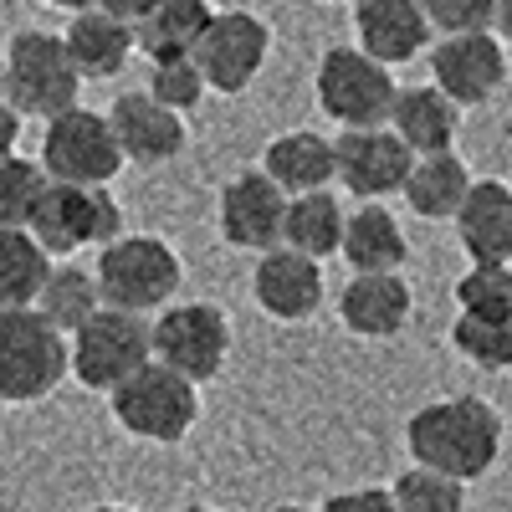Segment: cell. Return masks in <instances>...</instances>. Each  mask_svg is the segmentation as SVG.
<instances>
[{
  "label": "cell",
  "mask_w": 512,
  "mask_h": 512,
  "mask_svg": "<svg viewBox=\"0 0 512 512\" xmlns=\"http://www.w3.org/2000/svg\"><path fill=\"white\" fill-rule=\"evenodd\" d=\"M405 446H410L415 466H431L441 477L472 482V477L492 472V461L502 451V415L477 395L431 400L410 415Z\"/></svg>",
  "instance_id": "obj_1"
},
{
  "label": "cell",
  "mask_w": 512,
  "mask_h": 512,
  "mask_svg": "<svg viewBox=\"0 0 512 512\" xmlns=\"http://www.w3.org/2000/svg\"><path fill=\"white\" fill-rule=\"evenodd\" d=\"M93 282H98L103 308L159 313V308H169V297L180 292L185 267H180L175 246H164L154 236H113V241H103Z\"/></svg>",
  "instance_id": "obj_2"
},
{
  "label": "cell",
  "mask_w": 512,
  "mask_h": 512,
  "mask_svg": "<svg viewBox=\"0 0 512 512\" xmlns=\"http://www.w3.org/2000/svg\"><path fill=\"white\" fill-rule=\"evenodd\" d=\"M67 379V333H57L36 308H0V400H47Z\"/></svg>",
  "instance_id": "obj_3"
},
{
  "label": "cell",
  "mask_w": 512,
  "mask_h": 512,
  "mask_svg": "<svg viewBox=\"0 0 512 512\" xmlns=\"http://www.w3.org/2000/svg\"><path fill=\"white\" fill-rule=\"evenodd\" d=\"M82 77L52 31H16L6 47V98L21 118H57L77 108Z\"/></svg>",
  "instance_id": "obj_4"
},
{
  "label": "cell",
  "mask_w": 512,
  "mask_h": 512,
  "mask_svg": "<svg viewBox=\"0 0 512 512\" xmlns=\"http://www.w3.org/2000/svg\"><path fill=\"white\" fill-rule=\"evenodd\" d=\"M200 384H190L185 374L164 369L159 359H149L144 369H134L123 384L108 390V405H113V420L123 425L128 436L139 441H180L195 415H200Z\"/></svg>",
  "instance_id": "obj_5"
},
{
  "label": "cell",
  "mask_w": 512,
  "mask_h": 512,
  "mask_svg": "<svg viewBox=\"0 0 512 512\" xmlns=\"http://www.w3.org/2000/svg\"><path fill=\"white\" fill-rule=\"evenodd\" d=\"M31 241L47 256H72L82 246H103L113 236H123V210L103 185H62L47 180L36 195V210L26 221Z\"/></svg>",
  "instance_id": "obj_6"
},
{
  "label": "cell",
  "mask_w": 512,
  "mask_h": 512,
  "mask_svg": "<svg viewBox=\"0 0 512 512\" xmlns=\"http://www.w3.org/2000/svg\"><path fill=\"white\" fill-rule=\"evenodd\" d=\"M149 354V323L144 313L98 308L67 333V369L88 384V390H113L134 369H144Z\"/></svg>",
  "instance_id": "obj_7"
},
{
  "label": "cell",
  "mask_w": 512,
  "mask_h": 512,
  "mask_svg": "<svg viewBox=\"0 0 512 512\" xmlns=\"http://www.w3.org/2000/svg\"><path fill=\"white\" fill-rule=\"evenodd\" d=\"M36 164L47 180H62V185H108L123 169V149L108 128V113L67 108V113L47 118Z\"/></svg>",
  "instance_id": "obj_8"
},
{
  "label": "cell",
  "mask_w": 512,
  "mask_h": 512,
  "mask_svg": "<svg viewBox=\"0 0 512 512\" xmlns=\"http://www.w3.org/2000/svg\"><path fill=\"white\" fill-rule=\"evenodd\" d=\"M395 77L359 47H328L318 62V108L344 128H384L395 103Z\"/></svg>",
  "instance_id": "obj_9"
},
{
  "label": "cell",
  "mask_w": 512,
  "mask_h": 512,
  "mask_svg": "<svg viewBox=\"0 0 512 512\" xmlns=\"http://www.w3.org/2000/svg\"><path fill=\"white\" fill-rule=\"evenodd\" d=\"M149 354L185 374L190 384H205L226 369L231 354V323L216 303H180V308H164L149 323Z\"/></svg>",
  "instance_id": "obj_10"
},
{
  "label": "cell",
  "mask_w": 512,
  "mask_h": 512,
  "mask_svg": "<svg viewBox=\"0 0 512 512\" xmlns=\"http://www.w3.org/2000/svg\"><path fill=\"white\" fill-rule=\"evenodd\" d=\"M267 52H272V31L262 16H251V11H216L205 21L200 41H195V67L205 77V88H216V93H246L256 72L267 67Z\"/></svg>",
  "instance_id": "obj_11"
},
{
  "label": "cell",
  "mask_w": 512,
  "mask_h": 512,
  "mask_svg": "<svg viewBox=\"0 0 512 512\" xmlns=\"http://www.w3.org/2000/svg\"><path fill=\"white\" fill-rule=\"evenodd\" d=\"M431 88H441L456 108H477L502 93L507 82V52L492 31H461L441 36V47L431 52Z\"/></svg>",
  "instance_id": "obj_12"
},
{
  "label": "cell",
  "mask_w": 512,
  "mask_h": 512,
  "mask_svg": "<svg viewBox=\"0 0 512 512\" xmlns=\"http://www.w3.org/2000/svg\"><path fill=\"white\" fill-rule=\"evenodd\" d=\"M410 164H415V154L390 128H344V139H333V180L354 190L359 200L400 195Z\"/></svg>",
  "instance_id": "obj_13"
},
{
  "label": "cell",
  "mask_w": 512,
  "mask_h": 512,
  "mask_svg": "<svg viewBox=\"0 0 512 512\" xmlns=\"http://www.w3.org/2000/svg\"><path fill=\"white\" fill-rule=\"evenodd\" d=\"M282 216H287V195L262 169H246L221 190V236L241 251L282 246Z\"/></svg>",
  "instance_id": "obj_14"
},
{
  "label": "cell",
  "mask_w": 512,
  "mask_h": 512,
  "mask_svg": "<svg viewBox=\"0 0 512 512\" xmlns=\"http://www.w3.org/2000/svg\"><path fill=\"white\" fill-rule=\"evenodd\" d=\"M251 292L277 323H303L323 308V272H318L313 256L292 251V246H272V251H262V262H256Z\"/></svg>",
  "instance_id": "obj_15"
},
{
  "label": "cell",
  "mask_w": 512,
  "mask_h": 512,
  "mask_svg": "<svg viewBox=\"0 0 512 512\" xmlns=\"http://www.w3.org/2000/svg\"><path fill=\"white\" fill-rule=\"evenodd\" d=\"M354 31L359 52L384 67L420 57L431 41V21H425L420 0H354Z\"/></svg>",
  "instance_id": "obj_16"
},
{
  "label": "cell",
  "mask_w": 512,
  "mask_h": 512,
  "mask_svg": "<svg viewBox=\"0 0 512 512\" xmlns=\"http://www.w3.org/2000/svg\"><path fill=\"white\" fill-rule=\"evenodd\" d=\"M108 128H113L123 159H134V164H164V159H175L185 149L180 113L154 103L149 93H123L108 108Z\"/></svg>",
  "instance_id": "obj_17"
},
{
  "label": "cell",
  "mask_w": 512,
  "mask_h": 512,
  "mask_svg": "<svg viewBox=\"0 0 512 512\" xmlns=\"http://www.w3.org/2000/svg\"><path fill=\"white\" fill-rule=\"evenodd\" d=\"M338 318L359 338H395L410 323V282L400 272H354L338 292Z\"/></svg>",
  "instance_id": "obj_18"
},
{
  "label": "cell",
  "mask_w": 512,
  "mask_h": 512,
  "mask_svg": "<svg viewBox=\"0 0 512 512\" xmlns=\"http://www.w3.org/2000/svg\"><path fill=\"white\" fill-rule=\"evenodd\" d=\"M451 221L472 262H512V185L472 180Z\"/></svg>",
  "instance_id": "obj_19"
},
{
  "label": "cell",
  "mask_w": 512,
  "mask_h": 512,
  "mask_svg": "<svg viewBox=\"0 0 512 512\" xmlns=\"http://www.w3.org/2000/svg\"><path fill=\"white\" fill-rule=\"evenodd\" d=\"M62 47H67L77 77H118L128 52H134V26L88 6V11H72V21L62 31Z\"/></svg>",
  "instance_id": "obj_20"
},
{
  "label": "cell",
  "mask_w": 512,
  "mask_h": 512,
  "mask_svg": "<svg viewBox=\"0 0 512 512\" xmlns=\"http://www.w3.org/2000/svg\"><path fill=\"white\" fill-rule=\"evenodd\" d=\"M456 103L441 88H400L390 103V134L420 159V154H446L456 139Z\"/></svg>",
  "instance_id": "obj_21"
},
{
  "label": "cell",
  "mask_w": 512,
  "mask_h": 512,
  "mask_svg": "<svg viewBox=\"0 0 512 512\" xmlns=\"http://www.w3.org/2000/svg\"><path fill=\"white\" fill-rule=\"evenodd\" d=\"M338 251H344V262L354 272H400L410 262V241H405L400 221L379 200H364L354 216H344Z\"/></svg>",
  "instance_id": "obj_22"
},
{
  "label": "cell",
  "mask_w": 512,
  "mask_h": 512,
  "mask_svg": "<svg viewBox=\"0 0 512 512\" xmlns=\"http://www.w3.org/2000/svg\"><path fill=\"white\" fill-rule=\"evenodd\" d=\"M262 175L282 190V195H308V190H328L333 185V139L313 134V128H292L267 144Z\"/></svg>",
  "instance_id": "obj_23"
},
{
  "label": "cell",
  "mask_w": 512,
  "mask_h": 512,
  "mask_svg": "<svg viewBox=\"0 0 512 512\" xmlns=\"http://www.w3.org/2000/svg\"><path fill=\"white\" fill-rule=\"evenodd\" d=\"M210 16H216L210 0H154V6L134 21V47L149 52V62L190 57Z\"/></svg>",
  "instance_id": "obj_24"
},
{
  "label": "cell",
  "mask_w": 512,
  "mask_h": 512,
  "mask_svg": "<svg viewBox=\"0 0 512 512\" xmlns=\"http://www.w3.org/2000/svg\"><path fill=\"white\" fill-rule=\"evenodd\" d=\"M466 190H472V169H466L451 149L446 154H420L410 164V175L400 185V195L410 200L415 216L425 221H451L456 205L466 200Z\"/></svg>",
  "instance_id": "obj_25"
},
{
  "label": "cell",
  "mask_w": 512,
  "mask_h": 512,
  "mask_svg": "<svg viewBox=\"0 0 512 512\" xmlns=\"http://www.w3.org/2000/svg\"><path fill=\"white\" fill-rule=\"evenodd\" d=\"M338 236H344V205L333 200V190H308V195H287V216H282V246L313 256L338 251Z\"/></svg>",
  "instance_id": "obj_26"
},
{
  "label": "cell",
  "mask_w": 512,
  "mask_h": 512,
  "mask_svg": "<svg viewBox=\"0 0 512 512\" xmlns=\"http://www.w3.org/2000/svg\"><path fill=\"white\" fill-rule=\"evenodd\" d=\"M52 256L31 241V231H0V308H31Z\"/></svg>",
  "instance_id": "obj_27"
},
{
  "label": "cell",
  "mask_w": 512,
  "mask_h": 512,
  "mask_svg": "<svg viewBox=\"0 0 512 512\" xmlns=\"http://www.w3.org/2000/svg\"><path fill=\"white\" fill-rule=\"evenodd\" d=\"M31 308H36L41 318H47L57 333H72L88 313H98V308H103V297H98L93 272H82V267H52Z\"/></svg>",
  "instance_id": "obj_28"
},
{
  "label": "cell",
  "mask_w": 512,
  "mask_h": 512,
  "mask_svg": "<svg viewBox=\"0 0 512 512\" xmlns=\"http://www.w3.org/2000/svg\"><path fill=\"white\" fill-rule=\"evenodd\" d=\"M461 318H487V323H512V267L507 262H472L456 282Z\"/></svg>",
  "instance_id": "obj_29"
},
{
  "label": "cell",
  "mask_w": 512,
  "mask_h": 512,
  "mask_svg": "<svg viewBox=\"0 0 512 512\" xmlns=\"http://www.w3.org/2000/svg\"><path fill=\"white\" fill-rule=\"evenodd\" d=\"M390 497L395 512H466V482L441 477L431 466H410L405 477H395Z\"/></svg>",
  "instance_id": "obj_30"
},
{
  "label": "cell",
  "mask_w": 512,
  "mask_h": 512,
  "mask_svg": "<svg viewBox=\"0 0 512 512\" xmlns=\"http://www.w3.org/2000/svg\"><path fill=\"white\" fill-rule=\"evenodd\" d=\"M41 185H47V175H41L36 159H21V154L0 159V231H26Z\"/></svg>",
  "instance_id": "obj_31"
},
{
  "label": "cell",
  "mask_w": 512,
  "mask_h": 512,
  "mask_svg": "<svg viewBox=\"0 0 512 512\" xmlns=\"http://www.w3.org/2000/svg\"><path fill=\"white\" fill-rule=\"evenodd\" d=\"M451 344L466 354L477 369H512V323H487V318H456L451 323Z\"/></svg>",
  "instance_id": "obj_32"
},
{
  "label": "cell",
  "mask_w": 512,
  "mask_h": 512,
  "mask_svg": "<svg viewBox=\"0 0 512 512\" xmlns=\"http://www.w3.org/2000/svg\"><path fill=\"white\" fill-rule=\"evenodd\" d=\"M144 93H149L154 103H164V108L185 113V108H195V103L205 98V77H200L195 57H164V62H154Z\"/></svg>",
  "instance_id": "obj_33"
},
{
  "label": "cell",
  "mask_w": 512,
  "mask_h": 512,
  "mask_svg": "<svg viewBox=\"0 0 512 512\" xmlns=\"http://www.w3.org/2000/svg\"><path fill=\"white\" fill-rule=\"evenodd\" d=\"M425 21L441 36H461V31H492V0H420Z\"/></svg>",
  "instance_id": "obj_34"
},
{
  "label": "cell",
  "mask_w": 512,
  "mask_h": 512,
  "mask_svg": "<svg viewBox=\"0 0 512 512\" xmlns=\"http://www.w3.org/2000/svg\"><path fill=\"white\" fill-rule=\"evenodd\" d=\"M323 512H395V497L384 487H354V492H333Z\"/></svg>",
  "instance_id": "obj_35"
},
{
  "label": "cell",
  "mask_w": 512,
  "mask_h": 512,
  "mask_svg": "<svg viewBox=\"0 0 512 512\" xmlns=\"http://www.w3.org/2000/svg\"><path fill=\"white\" fill-rule=\"evenodd\" d=\"M16 139H21V113L0 98V159L6 154H16Z\"/></svg>",
  "instance_id": "obj_36"
},
{
  "label": "cell",
  "mask_w": 512,
  "mask_h": 512,
  "mask_svg": "<svg viewBox=\"0 0 512 512\" xmlns=\"http://www.w3.org/2000/svg\"><path fill=\"white\" fill-rule=\"evenodd\" d=\"M93 6L98 11H108V16H118V21H128V26H134L149 6H154V0H93Z\"/></svg>",
  "instance_id": "obj_37"
},
{
  "label": "cell",
  "mask_w": 512,
  "mask_h": 512,
  "mask_svg": "<svg viewBox=\"0 0 512 512\" xmlns=\"http://www.w3.org/2000/svg\"><path fill=\"white\" fill-rule=\"evenodd\" d=\"M492 26L512 41V0H492Z\"/></svg>",
  "instance_id": "obj_38"
},
{
  "label": "cell",
  "mask_w": 512,
  "mask_h": 512,
  "mask_svg": "<svg viewBox=\"0 0 512 512\" xmlns=\"http://www.w3.org/2000/svg\"><path fill=\"white\" fill-rule=\"evenodd\" d=\"M47 6H57V11H88L93 0H47Z\"/></svg>",
  "instance_id": "obj_39"
},
{
  "label": "cell",
  "mask_w": 512,
  "mask_h": 512,
  "mask_svg": "<svg viewBox=\"0 0 512 512\" xmlns=\"http://www.w3.org/2000/svg\"><path fill=\"white\" fill-rule=\"evenodd\" d=\"M272 512H313V507H297V502H287V507H272Z\"/></svg>",
  "instance_id": "obj_40"
},
{
  "label": "cell",
  "mask_w": 512,
  "mask_h": 512,
  "mask_svg": "<svg viewBox=\"0 0 512 512\" xmlns=\"http://www.w3.org/2000/svg\"><path fill=\"white\" fill-rule=\"evenodd\" d=\"M88 512H134V507H88Z\"/></svg>",
  "instance_id": "obj_41"
},
{
  "label": "cell",
  "mask_w": 512,
  "mask_h": 512,
  "mask_svg": "<svg viewBox=\"0 0 512 512\" xmlns=\"http://www.w3.org/2000/svg\"><path fill=\"white\" fill-rule=\"evenodd\" d=\"M0 93H6V57H0Z\"/></svg>",
  "instance_id": "obj_42"
},
{
  "label": "cell",
  "mask_w": 512,
  "mask_h": 512,
  "mask_svg": "<svg viewBox=\"0 0 512 512\" xmlns=\"http://www.w3.org/2000/svg\"><path fill=\"white\" fill-rule=\"evenodd\" d=\"M180 512H216V507H200V502H195V507H180Z\"/></svg>",
  "instance_id": "obj_43"
},
{
  "label": "cell",
  "mask_w": 512,
  "mask_h": 512,
  "mask_svg": "<svg viewBox=\"0 0 512 512\" xmlns=\"http://www.w3.org/2000/svg\"><path fill=\"white\" fill-rule=\"evenodd\" d=\"M0 410H6V400H0Z\"/></svg>",
  "instance_id": "obj_44"
}]
</instances>
